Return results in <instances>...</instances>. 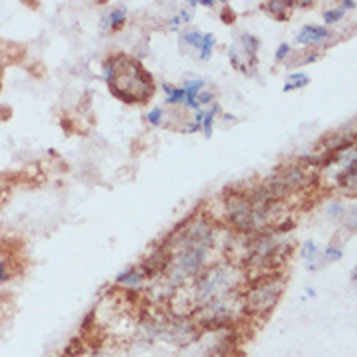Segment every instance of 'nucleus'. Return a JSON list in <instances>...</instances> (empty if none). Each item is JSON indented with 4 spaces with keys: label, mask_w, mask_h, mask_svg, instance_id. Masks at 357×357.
<instances>
[{
    "label": "nucleus",
    "mask_w": 357,
    "mask_h": 357,
    "mask_svg": "<svg viewBox=\"0 0 357 357\" xmlns=\"http://www.w3.org/2000/svg\"><path fill=\"white\" fill-rule=\"evenodd\" d=\"M287 51H289V45H281L280 53H278V59H283L287 55Z\"/></svg>",
    "instance_id": "4"
},
{
    "label": "nucleus",
    "mask_w": 357,
    "mask_h": 357,
    "mask_svg": "<svg viewBox=\"0 0 357 357\" xmlns=\"http://www.w3.org/2000/svg\"><path fill=\"white\" fill-rule=\"evenodd\" d=\"M158 116H160V112H158V109H155V112L151 114V121H153V123H158Z\"/></svg>",
    "instance_id": "5"
},
{
    "label": "nucleus",
    "mask_w": 357,
    "mask_h": 357,
    "mask_svg": "<svg viewBox=\"0 0 357 357\" xmlns=\"http://www.w3.org/2000/svg\"><path fill=\"white\" fill-rule=\"evenodd\" d=\"M330 36V31L328 29H324V28H312V26H309V28H305L303 31H301V36L299 39L301 41H320V39H324V38H328Z\"/></svg>",
    "instance_id": "1"
},
{
    "label": "nucleus",
    "mask_w": 357,
    "mask_h": 357,
    "mask_svg": "<svg viewBox=\"0 0 357 357\" xmlns=\"http://www.w3.org/2000/svg\"><path fill=\"white\" fill-rule=\"evenodd\" d=\"M340 16H342V12H336V10H332V12H328V14H326V22H330V24H332V22H334V20H338Z\"/></svg>",
    "instance_id": "3"
},
{
    "label": "nucleus",
    "mask_w": 357,
    "mask_h": 357,
    "mask_svg": "<svg viewBox=\"0 0 357 357\" xmlns=\"http://www.w3.org/2000/svg\"><path fill=\"white\" fill-rule=\"evenodd\" d=\"M291 84H287L285 86V90H289V88H297V86H303V84H307L309 82V78L303 77V75H293V77L289 78Z\"/></svg>",
    "instance_id": "2"
}]
</instances>
